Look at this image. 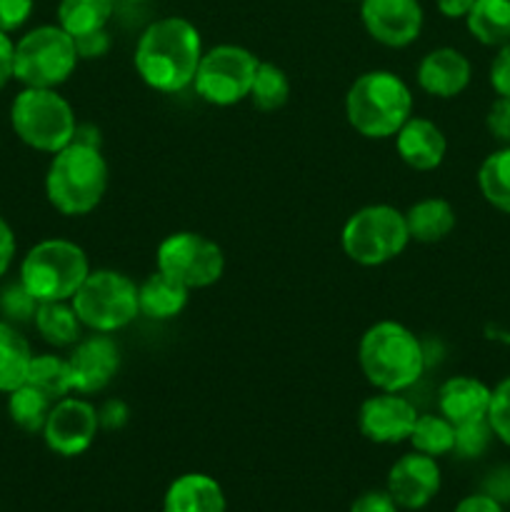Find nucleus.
<instances>
[{"instance_id":"29","label":"nucleus","mask_w":510,"mask_h":512,"mask_svg":"<svg viewBox=\"0 0 510 512\" xmlns=\"http://www.w3.org/2000/svg\"><path fill=\"white\" fill-rule=\"evenodd\" d=\"M50 408H53V400L28 383L8 393L10 420L25 433H43Z\"/></svg>"},{"instance_id":"35","label":"nucleus","mask_w":510,"mask_h":512,"mask_svg":"<svg viewBox=\"0 0 510 512\" xmlns=\"http://www.w3.org/2000/svg\"><path fill=\"white\" fill-rule=\"evenodd\" d=\"M485 125H488V133L495 140L510 145V98L498 95L493 100V105L488 108V115H485Z\"/></svg>"},{"instance_id":"28","label":"nucleus","mask_w":510,"mask_h":512,"mask_svg":"<svg viewBox=\"0 0 510 512\" xmlns=\"http://www.w3.org/2000/svg\"><path fill=\"white\" fill-rule=\"evenodd\" d=\"M25 383L48 395L53 403H58L60 398L73 393V373H70L68 358H60V355L53 353L33 355Z\"/></svg>"},{"instance_id":"40","label":"nucleus","mask_w":510,"mask_h":512,"mask_svg":"<svg viewBox=\"0 0 510 512\" xmlns=\"http://www.w3.org/2000/svg\"><path fill=\"white\" fill-rule=\"evenodd\" d=\"M75 48H78V55L85 60L103 58L110 50V35L108 30H95V33L83 35V38H75Z\"/></svg>"},{"instance_id":"8","label":"nucleus","mask_w":510,"mask_h":512,"mask_svg":"<svg viewBox=\"0 0 510 512\" xmlns=\"http://www.w3.org/2000/svg\"><path fill=\"white\" fill-rule=\"evenodd\" d=\"M73 308L83 328L93 333H115L140 315L138 285L120 270H90L73 295Z\"/></svg>"},{"instance_id":"36","label":"nucleus","mask_w":510,"mask_h":512,"mask_svg":"<svg viewBox=\"0 0 510 512\" xmlns=\"http://www.w3.org/2000/svg\"><path fill=\"white\" fill-rule=\"evenodd\" d=\"M33 0H0V30L13 33L23 28L33 15Z\"/></svg>"},{"instance_id":"16","label":"nucleus","mask_w":510,"mask_h":512,"mask_svg":"<svg viewBox=\"0 0 510 512\" xmlns=\"http://www.w3.org/2000/svg\"><path fill=\"white\" fill-rule=\"evenodd\" d=\"M390 498L403 510H420L438 495L440 490V468L430 455L413 453L403 455L393 463L388 473Z\"/></svg>"},{"instance_id":"27","label":"nucleus","mask_w":510,"mask_h":512,"mask_svg":"<svg viewBox=\"0 0 510 512\" xmlns=\"http://www.w3.org/2000/svg\"><path fill=\"white\" fill-rule=\"evenodd\" d=\"M478 188L485 203L510 215V145H503L480 163Z\"/></svg>"},{"instance_id":"19","label":"nucleus","mask_w":510,"mask_h":512,"mask_svg":"<svg viewBox=\"0 0 510 512\" xmlns=\"http://www.w3.org/2000/svg\"><path fill=\"white\" fill-rule=\"evenodd\" d=\"M490 395H493V388H488L483 380L470 378V375H455L440 385L438 410L453 425L485 420L488 418Z\"/></svg>"},{"instance_id":"37","label":"nucleus","mask_w":510,"mask_h":512,"mask_svg":"<svg viewBox=\"0 0 510 512\" xmlns=\"http://www.w3.org/2000/svg\"><path fill=\"white\" fill-rule=\"evenodd\" d=\"M490 85H493L495 95L510 98V43L500 45L490 63Z\"/></svg>"},{"instance_id":"25","label":"nucleus","mask_w":510,"mask_h":512,"mask_svg":"<svg viewBox=\"0 0 510 512\" xmlns=\"http://www.w3.org/2000/svg\"><path fill=\"white\" fill-rule=\"evenodd\" d=\"M465 25L480 45L500 48L510 43V0H475Z\"/></svg>"},{"instance_id":"10","label":"nucleus","mask_w":510,"mask_h":512,"mask_svg":"<svg viewBox=\"0 0 510 512\" xmlns=\"http://www.w3.org/2000/svg\"><path fill=\"white\" fill-rule=\"evenodd\" d=\"M258 65L260 60L243 45H215L200 58L193 88L205 103L230 108L250 95Z\"/></svg>"},{"instance_id":"11","label":"nucleus","mask_w":510,"mask_h":512,"mask_svg":"<svg viewBox=\"0 0 510 512\" xmlns=\"http://www.w3.org/2000/svg\"><path fill=\"white\" fill-rule=\"evenodd\" d=\"M160 273L183 283L188 290L210 288L223 278L225 253L215 240L193 230H178L160 240L155 250Z\"/></svg>"},{"instance_id":"13","label":"nucleus","mask_w":510,"mask_h":512,"mask_svg":"<svg viewBox=\"0 0 510 512\" xmlns=\"http://www.w3.org/2000/svg\"><path fill=\"white\" fill-rule=\"evenodd\" d=\"M360 20L375 43L385 48H408L423 30L420 0H360Z\"/></svg>"},{"instance_id":"17","label":"nucleus","mask_w":510,"mask_h":512,"mask_svg":"<svg viewBox=\"0 0 510 512\" xmlns=\"http://www.w3.org/2000/svg\"><path fill=\"white\" fill-rule=\"evenodd\" d=\"M420 90L433 98H458L473 80V65L460 50L455 48H435L423 55L415 70Z\"/></svg>"},{"instance_id":"39","label":"nucleus","mask_w":510,"mask_h":512,"mask_svg":"<svg viewBox=\"0 0 510 512\" xmlns=\"http://www.w3.org/2000/svg\"><path fill=\"white\" fill-rule=\"evenodd\" d=\"M483 493L493 498L495 503L508 505L510 503V468H495L490 470L488 478L483 480Z\"/></svg>"},{"instance_id":"2","label":"nucleus","mask_w":510,"mask_h":512,"mask_svg":"<svg viewBox=\"0 0 510 512\" xmlns=\"http://www.w3.org/2000/svg\"><path fill=\"white\" fill-rule=\"evenodd\" d=\"M358 363L375 390L403 393L423 378L425 350L418 335L403 323L380 320L360 338Z\"/></svg>"},{"instance_id":"30","label":"nucleus","mask_w":510,"mask_h":512,"mask_svg":"<svg viewBox=\"0 0 510 512\" xmlns=\"http://www.w3.org/2000/svg\"><path fill=\"white\" fill-rule=\"evenodd\" d=\"M408 440L418 453L440 458V455L453 453L455 425L448 418H443V415H418Z\"/></svg>"},{"instance_id":"46","label":"nucleus","mask_w":510,"mask_h":512,"mask_svg":"<svg viewBox=\"0 0 510 512\" xmlns=\"http://www.w3.org/2000/svg\"><path fill=\"white\" fill-rule=\"evenodd\" d=\"M128 3H148V0H128Z\"/></svg>"},{"instance_id":"34","label":"nucleus","mask_w":510,"mask_h":512,"mask_svg":"<svg viewBox=\"0 0 510 512\" xmlns=\"http://www.w3.org/2000/svg\"><path fill=\"white\" fill-rule=\"evenodd\" d=\"M0 310L8 320H15V323H25V320H33L35 310H38V300L25 290V285L13 283L0 293Z\"/></svg>"},{"instance_id":"44","label":"nucleus","mask_w":510,"mask_h":512,"mask_svg":"<svg viewBox=\"0 0 510 512\" xmlns=\"http://www.w3.org/2000/svg\"><path fill=\"white\" fill-rule=\"evenodd\" d=\"M125 418H128V410H125L120 400H110V403H105L103 410H98V420L105 428H120Z\"/></svg>"},{"instance_id":"18","label":"nucleus","mask_w":510,"mask_h":512,"mask_svg":"<svg viewBox=\"0 0 510 512\" xmlns=\"http://www.w3.org/2000/svg\"><path fill=\"white\" fill-rule=\"evenodd\" d=\"M393 138L400 160L418 173L435 170L448 153V140L443 130L433 120L420 118V115H410Z\"/></svg>"},{"instance_id":"43","label":"nucleus","mask_w":510,"mask_h":512,"mask_svg":"<svg viewBox=\"0 0 510 512\" xmlns=\"http://www.w3.org/2000/svg\"><path fill=\"white\" fill-rule=\"evenodd\" d=\"M455 512H505V510L503 505L495 503L493 498H488L485 493H478L460 500V503L455 505Z\"/></svg>"},{"instance_id":"33","label":"nucleus","mask_w":510,"mask_h":512,"mask_svg":"<svg viewBox=\"0 0 510 512\" xmlns=\"http://www.w3.org/2000/svg\"><path fill=\"white\" fill-rule=\"evenodd\" d=\"M488 423L493 428V435L510 448V375L500 380L490 395Z\"/></svg>"},{"instance_id":"5","label":"nucleus","mask_w":510,"mask_h":512,"mask_svg":"<svg viewBox=\"0 0 510 512\" xmlns=\"http://www.w3.org/2000/svg\"><path fill=\"white\" fill-rule=\"evenodd\" d=\"M88 273L90 263L85 250L65 238L40 240L20 263V283L38 303L73 300Z\"/></svg>"},{"instance_id":"9","label":"nucleus","mask_w":510,"mask_h":512,"mask_svg":"<svg viewBox=\"0 0 510 512\" xmlns=\"http://www.w3.org/2000/svg\"><path fill=\"white\" fill-rule=\"evenodd\" d=\"M73 35L60 25H38L15 43V80L23 88H55L68 83L78 68Z\"/></svg>"},{"instance_id":"41","label":"nucleus","mask_w":510,"mask_h":512,"mask_svg":"<svg viewBox=\"0 0 510 512\" xmlns=\"http://www.w3.org/2000/svg\"><path fill=\"white\" fill-rule=\"evenodd\" d=\"M15 80V43L10 33L0 30V90Z\"/></svg>"},{"instance_id":"24","label":"nucleus","mask_w":510,"mask_h":512,"mask_svg":"<svg viewBox=\"0 0 510 512\" xmlns=\"http://www.w3.org/2000/svg\"><path fill=\"white\" fill-rule=\"evenodd\" d=\"M33 350L10 320H0V393H13L28 380Z\"/></svg>"},{"instance_id":"42","label":"nucleus","mask_w":510,"mask_h":512,"mask_svg":"<svg viewBox=\"0 0 510 512\" xmlns=\"http://www.w3.org/2000/svg\"><path fill=\"white\" fill-rule=\"evenodd\" d=\"M15 250H18V243H15V233L10 228L8 220L0 215V278L10 270L15 258Z\"/></svg>"},{"instance_id":"26","label":"nucleus","mask_w":510,"mask_h":512,"mask_svg":"<svg viewBox=\"0 0 510 512\" xmlns=\"http://www.w3.org/2000/svg\"><path fill=\"white\" fill-rule=\"evenodd\" d=\"M115 10V0H60L58 3V25L68 35L83 38V35L103 30L110 23Z\"/></svg>"},{"instance_id":"21","label":"nucleus","mask_w":510,"mask_h":512,"mask_svg":"<svg viewBox=\"0 0 510 512\" xmlns=\"http://www.w3.org/2000/svg\"><path fill=\"white\" fill-rule=\"evenodd\" d=\"M188 298L190 290L183 283H178V280L160 273V270H155L153 275H148L138 285L140 315H145L150 320H158V323L178 318L185 310V305H188Z\"/></svg>"},{"instance_id":"45","label":"nucleus","mask_w":510,"mask_h":512,"mask_svg":"<svg viewBox=\"0 0 510 512\" xmlns=\"http://www.w3.org/2000/svg\"><path fill=\"white\" fill-rule=\"evenodd\" d=\"M475 0H435V5H438L440 15L443 18H450V20H465V15L470 13V8H473Z\"/></svg>"},{"instance_id":"12","label":"nucleus","mask_w":510,"mask_h":512,"mask_svg":"<svg viewBox=\"0 0 510 512\" xmlns=\"http://www.w3.org/2000/svg\"><path fill=\"white\" fill-rule=\"evenodd\" d=\"M98 430L100 420L95 405L88 403L85 398H70V395H65V398H60L50 408L43 428V438L45 445L55 455L75 458V455H83L93 445Z\"/></svg>"},{"instance_id":"14","label":"nucleus","mask_w":510,"mask_h":512,"mask_svg":"<svg viewBox=\"0 0 510 512\" xmlns=\"http://www.w3.org/2000/svg\"><path fill=\"white\" fill-rule=\"evenodd\" d=\"M75 393H100L120 370V348L108 333L80 338L68 355Z\"/></svg>"},{"instance_id":"1","label":"nucleus","mask_w":510,"mask_h":512,"mask_svg":"<svg viewBox=\"0 0 510 512\" xmlns=\"http://www.w3.org/2000/svg\"><path fill=\"white\" fill-rule=\"evenodd\" d=\"M203 53L200 30L188 18L168 15L140 33L133 65L148 88L173 95L193 85Z\"/></svg>"},{"instance_id":"7","label":"nucleus","mask_w":510,"mask_h":512,"mask_svg":"<svg viewBox=\"0 0 510 512\" xmlns=\"http://www.w3.org/2000/svg\"><path fill=\"white\" fill-rule=\"evenodd\" d=\"M410 243L405 213L385 203L365 205L340 230L343 253L363 268H378L398 258Z\"/></svg>"},{"instance_id":"38","label":"nucleus","mask_w":510,"mask_h":512,"mask_svg":"<svg viewBox=\"0 0 510 512\" xmlns=\"http://www.w3.org/2000/svg\"><path fill=\"white\" fill-rule=\"evenodd\" d=\"M350 512H400L398 503L390 498L388 490H368L355 503L350 505Z\"/></svg>"},{"instance_id":"32","label":"nucleus","mask_w":510,"mask_h":512,"mask_svg":"<svg viewBox=\"0 0 510 512\" xmlns=\"http://www.w3.org/2000/svg\"><path fill=\"white\" fill-rule=\"evenodd\" d=\"M493 428H490L488 418L485 420H473V423L455 425V445L453 453L463 460H475L490 448V440H493Z\"/></svg>"},{"instance_id":"15","label":"nucleus","mask_w":510,"mask_h":512,"mask_svg":"<svg viewBox=\"0 0 510 512\" xmlns=\"http://www.w3.org/2000/svg\"><path fill=\"white\" fill-rule=\"evenodd\" d=\"M415 420H418V410L408 398L400 393H383V390L365 400L358 413L360 433L370 443L378 445H395L408 440Z\"/></svg>"},{"instance_id":"23","label":"nucleus","mask_w":510,"mask_h":512,"mask_svg":"<svg viewBox=\"0 0 510 512\" xmlns=\"http://www.w3.org/2000/svg\"><path fill=\"white\" fill-rule=\"evenodd\" d=\"M33 323L40 338L48 345H53V348H73L83 338V323H80L70 300L38 303Z\"/></svg>"},{"instance_id":"22","label":"nucleus","mask_w":510,"mask_h":512,"mask_svg":"<svg viewBox=\"0 0 510 512\" xmlns=\"http://www.w3.org/2000/svg\"><path fill=\"white\" fill-rule=\"evenodd\" d=\"M405 223H408L410 240L430 245L448 238L458 218H455V208L448 200L423 198L405 210Z\"/></svg>"},{"instance_id":"4","label":"nucleus","mask_w":510,"mask_h":512,"mask_svg":"<svg viewBox=\"0 0 510 512\" xmlns=\"http://www.w3.org/2000/svg\"><path fill=\"white\" fill-rule=\"evenodd\" d=\"M410 115L413 93L393 70H368L358 75L345 93V118L363 138H393Z\"/></svg>"},{"instance_id":"20","label":"nucleus","mask_w":510,"mask_h":512,"mask_svg":"<svg viewBox=\"0 0 510 512\" xmlns=\"http://www.w3.org/2000/svg\"><path fill=\"white\" fill-rule=\"evenodd\" d=\"M163 512H225V493L205 473H185L168 485Z\"/></svg>"},{"instance_id":"3","label":"nucleus","mask_w":510,"mask_h":512,"mask_svg":"<svg viewBox=\"0 0 510 512\" xmlns=\"http://www.w3.org/2000/svg\"><path fill=\"white\" fill-rule=\"evenodd\" d=\"M108 190V163L98 145L75 138L53 153L45 173V198L68 218L93 213Z\"/></svg>"},{"instance_id":"31","label":"nucleus","mask_w":510,"mask_h":512,"mask_svg":"<svg viewBox=\"0 0 510 512\" xmlns=\"http://www.w3.org/2000/svg\"><path fill=\"white\" fill-rule=\"evenodd\" d=\"M248 98L253 100L255 108L265 110V113L283 108L290 98L288 73L275 63H260L258 70H255V80Z\"/></svg>"},{"instance_id":"6","label":"nucleus","mask_w":510,"mask_h":512,"mask_svg":"<svg viewBox=\"0 0 510 512\" xmlns=\"http://www.w3.org/2000/svg\"><path fill=\"white\" fill-rule=\"evenodd\" d=\"M10 125L20 143L38 153H58L75 140V110L55 88H23L10 103Z\"/></svg>"}]
</instances>
